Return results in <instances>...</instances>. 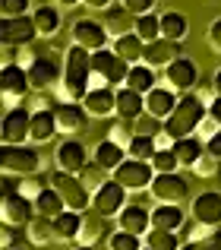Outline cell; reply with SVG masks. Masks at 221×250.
Returning <instances> with one entry per match:
<instances>
[{
	"label": "cell",
	"instance_id": "6da1fadb",
	"mask_svg": "<svg viewBox=\"0 0 221 250\" xmlns=\"http://www.w3.org/2000/svg\"><path fill=\"white\" fill-rule=\"evenodd\" d=\"M89 83H92V54L79 44H73V48H67V61H63V80H60L63 102L86 98Z\"/></svg>",
	"mask_w": 221,
	"mask_h": 250
},
{
	"label": "cell",
	"instance_id": "7a4b0ae2",
	"mask_svg": "<svg viewBox=\"0 0 221 250\" xmlns=\"http://www.w3.org/2000/svg\"><path fill=\"white\" fill-rule=\"evenodd\" d=\"M209 117V104L199 95H184L174 108V114L165 121V130L174 136V140H184V136H193L199 130V124Z\"/></svg>",
	"mask_w": 221,
	"mask_h": 250
},
{
	"label": "cell",
	"instance_id": "3957f363",
	"mask_svg": "<svg viewBox=\"0 0 221 250\" xmlns=\"http://www.w3.org/2000/svg\"><path fill=\"white\" fill-rule=\"evenodd\" d=\"M0 171H3V177H32L41 171V155L32 146H3L0 149Z\"/></svg>",
	"mask_w": 221,
	"mask_h": 250
},
{
	"label": "cell",
	"instance_id": "277c9868",
	"mask_svg": "<svg viewBox=\"0 0 221 250\" xmlns=\"http://www.w3.org/2000/svg\"><path fill=\"white\" fill-rule=\"evenodd\" d=\"M51 187L63 196L67 209H73V212H89V206H92V193H89L86 184L79 181V174L54 171V174H51Z\"/></svg>",
	"mask_w": 221,
	"mask_h": 250
},
{
	"label": "cell",
	"instance_id": "5b68a950",
	"mask_svg": "<svg viewBox=\"0 0 221 250\" xmlns=\"http://www.w3.org/2000/svg\"><path fill=\"white\" fill-rule=\"evenodd\" d=\"M35 219V203L19 190H3L0 200V222L10 228H29V222Z\"/></svg>",
	"mask_w": 221,
	"mask_h": 250
},
{
	"label": "cell",
	"instance_id": "8992f818",
	"mask_svg": "<svg viewBox=\"0 0 221 250\" xmlns=\"http://www.w3.org/2000/svg\"><path fill=\"white\" fill-rule=\"evenodd\" d=\"M32 140V114L25 108H10L0 121V143L3 146H25Z\"/></svg>",
	"mask_w": 221,
	"mask_h": 250
},
{
	"label": "cell",
	"instance_id": "52a82bcc",
	"mask_svg": "<svg viewBox=\"0 0 221 250\" xmlns=\"http://www.w3.org/2000/svg\"><path fill=\"white\" fill-rule=\"evenodd\" d=\"M70 35H73V44L86 48L89 54L108 48V29H105V22H98V19H82L79 16L73 22V29H70Z\"/></svg>",
	"mask_w": 221,
	"mask_h": 250
},
{
	"label": "cell",
	"instance_id": "ba28073f",
	"mask_svg": "<svg viewBox=\"0 0 221 250\" xmlns=\"http://www.w3.org/2000/svg\"><path fill=\"white\" fill-rule=\"evenodd\" d=\"M92 76H98V80H105L108 85H120L127 83L129 76V63L120 61V57L114 54V51H95L92 54Z\"/></svg>",
	"mask_w": 221,
	"mask_h": 250
},
{
	"label": "cell",
	"instance_id": "9c48e42d",
	"mask_svg": "<svg viewBox=\"0 0 221 250\" xmlns=\"http://www.w3.org/2000/svg\"><path fill=\"white\" fill-rule=\"evenodd\" d=\"M114 181L123 184L127 190H133V193H139V190H148L155 181V168L148 165V162H136V159H127L120 168L114 171Z\"/></svg>",
	"mask_w": 221,
	"mask_h": 250
},
{
	"label": "cell",
	"instance_id": "30bf717a",
	"mask_svg": "<svg viewBox=\"0 0 221 250\" xmlns=\"http://www.w3.org/2000/svg\"><path fill=\"white\" fill-rule=\"evenodd\" d=\"M152 196L158 203H174V206H180V203L190 196V181H186L184 174H155L152 181Z\"/></svg>",
	"mask_w": 221,
	"mask_h": 250
},
{
	"label": "cell",
	"instance_id": "8fae6325",
	"mask_svg": "<svg viewBox=\"0 0 221 250\" xmlns=\"http://www.w3.org/2000/svg\"><path fill=\"white\" fill-rule=\"evenodd\" d=\"M127 193H129V190L110 177L105 187L92 193V209H95V212H101V215H108V219H110V215H120L123 206H127Z\"/></svg>",
	"mask_w": 221,
	"mask_h": 250
},
{
	"label": "cell",
	"instance_id": "7c38bea8",
	"mask_svg": "<svg viewBox=\"0 0 221 250\" xmlns=\"http://www.w3.org/2000/svg\"><path fill=\"white\" fill-rule=\"evenodd\" d=\"M35 35H38V29H35V19L32 16L3 19V25H0V42H3V48H16L19 51V48H25Z\"/></svg>",
	"mask_w": 221,
	"mask_h": 250
},
{
	"label": "cell",
	"instance_id": "4fadbf2b",
	"mask_svg": "<svg viewBox=\"0 0 221 250\" xmlns=\"http://www.w3.org/2000/svg\"><path fill=\"white\" fill-rule=\"evenodd\" d=\"M165 76H167V85L177 95H190V89H196V83H199V67L190 57H180V61H174L165 70Z\"/></svg>",
	"mask_w": 221,
	"mask_h": 250
},
{
	"label": "cell",
	"instance_id": "5bb4252c",
	"mask_svg": "<svg viewBox=\"0 0 221 250\" xmlns=\"http://www.w3.org/2000/svg\"><path fill=\"white\" fill-rule=\"evenodd\" d=\"M29 70H22L19 63H3L0 67V95L3 102H19L29 92Z\"/></svg>",
	"mask_w": 221,
	"mask_h": 250
},
{
	"label": "cell",
	"instance_id": "9a60e30c",
	"mask_svg": "<svg viewBox=\"0 0 221 250\" xmlns=\"http://www.w3.org/2000/svg\"><path fill=\"white\" fill-rule=\"evenodd\" d=\"M184 57V48H180V42H171V38H158V42H148L146 44V54H142V63H148L152 70L158 67H171L174 61H180Z\"/></svg>",
	"mask_w": 221,
	"mask_h": 250
},
{
	"label": "cell",
	"instance_id": "2e32d148",
	"mask_svg": "<svg viewBox=\"0 0 221 250\" xmlns=\"http://www.w3.org/2000/svg\"><path fill=\"white\" fill-rule=\"evenodd\" d=\"M177 102H180V95L171 85H155L146 95V114L155 117V121H167L174 114V108H177Z\"/></svg>",
	"mask_w": 221,
	"mask_h": 250
},
{
	"label": "cell",
	"instance_id": "e0dca14e",
	"mask_svg": "<svg viewBox=\"0 0 221 250\" xmlns=\"http://www.w3.org/2000/svg\"><path fill=\"white\" fill-rule=\"evenodd\" d=\"M54 162H57V171H67V174H79V171L86 168L92 159H89V152H86V146H82V143L67 140V143H60V146H57Z\"/></svg>",
	"mask_w": 221,
	"mask_h": 250
},
{
	"label": "cell",
	"instance_id": "ac0fdd59",
	"mask_svg": "<svg viewBox=\"0 0 221 250\" xmlns=\"http://www.w3.org/2000/svg\"><path fill=\"white\" fill-rule=\"evenodd\" d=\"M82 108L89 111V117L117 114V92L110 89V85H95V89H89V95L82 98Z\"/></svg>",
	"mask_w": 221,
	"mask_h": 250
},
{
	"label": "cell",
	"instance_id": "d6986e66",
	"mask_svg": "<svg viewBox=\"0 0 221 250\" xmlns=\"http://www.w3.org/2000/svg\"><path fill=\"white\" fill-rule=\"evenodd\" d=\"M117 225H120V231H129V234L146 238L148 228H152V212H148L146 206H139V203H127L123 212L117 215Z\"/></svg>",
	"mask_w": 221,
	"mask_h": 250
},
{
	"label": "cell",
	"instance_id": "ffe728a7",
	"mask_svg": "<svg viewBox=\"0 0 221 250\" xmlns=\"http://www.w3.org/2000/svg\"><path fill=\"white\" fill-rule=\"evenodd\" d=\"M193 219L203 225H221V193L218 190H205L193 200Z\"/></svg>",
	"mask_w": 221,
	"mask_h": 250
},
{
	"label": "cell",
	"instance_id": "44dd1931",
	"mask_svg": "<svg viewBox=\"0 0 221 250\" xmlns=\"http://www.w3.org/2000/svg\"><path fill=\"white\" fill-rule=\"evenodd\" d=\"M54 117H57V130H60V133H76V130L86 127L89 111L82 108L79 102H60L54 108Z\"/></svg>",
	"mask_w": 221,
	"mask_h": 250
},
{
	"label": "cell",
	"instance_id": "7402d4cb",
	"mask_svg": "<svg viewBox=\"0 0 221 250\" xmlns=\"http://www.w3.org/2000/svg\"><path fill=\"white\" fill-rule=\"evenodd\" d=\"M60 80H63V70L57 67V61H51V57H38L29 70V83H32V89H38V92L57 85Z\"/></svg>",
	"mask_w": 221,
	"mask_h": 250
},
{
	"label": "cell",
	"instance_id": "603a6c76",
	"mask_svg": "<svg viewBox=\"0 0 221 250\" xmlns=\"http://www.w3.org/2000/svg\"><path fill=\"white\" fill-rule=\"evenodd\" d=\"M136 19L139 16H133L123 3H114V6H108L105 29H108L110 38H123V35H129V32H136Z\"/></svg>",
	"mask_w": 221,
	"mask_h": 250
},
{
	"label": "cell",
	"instance_id": "cb8c5ba5",
	"mask_svg": "<svg viewBox=\"0 0 221 250\" xmlns=\"http://www.w3.org/2000/svg\"><path fill=\"white\" fill-rule=\"evenodd\" d=\"M110 231V225H108V215H101V212H95V209H89V212H82V228H79V244H89V247H95L101 238ZM110 238V234H108Z\"/></svg>",
	"mask_w": 221,
	"mask_h": 250
},
{
	"label": "cell",
	"instance_id": "d4e9b609",
	"mask_svg": "<svg viewBox=\"0 0 221 250\" xmlns=\"http://www.w3.org/2000/svg\"><path fill=\"white\" fill-rule=\"evenodd\" d=\"M142 114H146V95L127 89V85L117 89V117H123V121H139Z\"/></svg>",
	"mask_w": 221,
	"mask_h": 250
},
{
	"label": "cell",
	"instance_id": "484cf974",
	"mask_svg": "<svg viewBox=\"0 0 221 250\" xmlns=\"http://www.w3.org/2000/svg\"><path fill=\"white\" fill-rule=\"evenodd\" d=\"M92 159L98 162V165L105 168V171H117V168L123 165V162L129 159V155H127V149H123L120 143H114V140H110V136H108V140H101L98 146H95Z\"/></svg>",
	"mask_w": 221,
	"mask_h": 250
},
{
	"label": "cell",
	"instance_id": "4316f807",
	"mask_svg": "<svg viewBox=\"0 0 221 250\" xmlns=\"http://www.w3.org/2000/svg\"><path fill=\"white\" fill-rule=\"evenodd\" d=\"M114 51L120 61H127L129 67H136V63H142V54H146V42H142L136 32H129V35H123V38H114Z\"/></svg>",
	"mask_w": 221,
	"mask_h": 250
},
{
	"label": "cell",
	"instance_id": "83f0119b",
	"mask_svg": "<svg viewBox=\"0 0 221 250\" xmlns=\"http://www.w3.org/2000/svg\"><path fill=\"white\" fill-rule=\"evenodd\" d=\"M184 222V209L174 206V203H158L152 209V228H165V231H180Z\"/></svg>",
	"mask_w": 221,
	"mask_h": 250
},
{
	"label": "cell",
	"instance_id": "f1b7e54d",
	"mask_svg": "<svg viewBox=\"0 0 221 250\" xmlns=\"http://www.w3.org/2000/svg\"><path fill=\"white\" fill-rule=\"evenodd\" d=\"M171 149H174V155L180 159L184 168H196V162L205 155V143L196 140V136H184V140H177Z\"/></svg>",
	"mask_w": 221,
	"mask_h": 250
},
{
	"label": "cell",
	"instance_id": "f546056e",
	"mask_svg": "<svg viewBox=\"0 0 221 250\" xmlns=\"http://www.w3.org/2000/svg\"><path fill=\"white\" fill-rule=\"evenodd\" d=\"M79 228H82V212H60L54 219V241H79Z\"/></svg>",
	"mask_w": 221,
	"mask_h": 250
},
{
	"label": "cell",
	"instance_id": "4dcf8cb0",
	"mask_svg": "<svg viewBox=\"0 0 221 250\" xmlns=\"http://www.w3.org/2000/svg\"><path fill=\"white\" fill-rule=\"evenodd\" d=\"M186 32H190V19L177 10L161 13V38H171V42H184Z\"/></svg>",
	"mask_w": 221,
	"mask_h": 250
},
{
	"label": "cell",
	"instance_id": "1f68e13d",
	"mask_svg": "<svg viewBox=\"0 0 221 250\" xmlns=\"http://www.w3.org/2000/svg\"><path fill=\"white\" fill-rule=\"evenodd\" d=\"M32 203H35V215H48V219H57L60 212H67V203H63V196L57 193L54 187L41 190V193H38Z\"/></svg>",
	"mask_w": 221,
	"mask_h": 250
},
{
	"label": "cell",
	"instance_id": "d6a6232c",
	"mask_svg": "<svg viewBox=\"0 0 221 250\" xmlns=\"http://www.w3.org/2000/svg\"><path fill=\"white\" fill-rule=\"evenodd\" d=\"M32 19H35L38 35H44V38L57 35V29H60V22H63L57 6H35V10H32Z\"/></svg>",
	"mask_w": 221,
	"mask_h": 250
},
{
	"label": "cell",
	"instance_id": "836d02e7",
	"mask_svg": "<svg viewBox=\"0 0 221 250\" xmlns=\"http://www.w3.org/2000/svg\"><path fill=\"white\" fill-rule=\"evenodd\" d=\"M57 133L54 111H32V143H48Z\"/></svg>",
	"mask_w": 221,
	"mask_h": 250
},
{
	"label": "cell",
	"instance_id": "e575fe53",
	"mask_svg": "<svg viewBox=\"0 0 221 250\" xmlns=\"http://www.w3.org/2000/svg\"><path fill=\"white\" fill-rule=\"evenodd\" d=\"M123 85L139 92V95H148V92L155 89V70L148 67V63H136V67H129V76H127Z\"/></svg>",
	"mask_w": 221,
	"mask_h": 250
},
{
	"label": "cell",
	"instance_id": "d590c367",
	"mask_svg": "<svg viewBox=\"0 0 221 250\" xmlns=\"http://www.w3.org/2000/svg\"><path fill=\"white\" fill-rule=\"evenodd\" d=\"M155 152H158V143H155V136H146V133H136L133 143L127 146V155L136 162H152Z\"/></svg>",
	"mask_w": 221,
	"mask_h": 250
},
{
	"label": "cell",
	"instance_id": "8d00e7d4",
	"mask_svg": "<svg viewBox=\"0 0 221 250\" xmlns=\"http://www.w3.org/2000/svg\"><path fill=\"white\" fill-rule=\"evenodd\" d=\"M146 247L152 250H180V234L177 231H165V228H148L146 238Z\"/></svg>",
	"mask_w": 221,
	"mask_h": 250
},
{
	"label": "cell",
	"instance_id": "74e56055",
	"mask_svg": "<svg viewBox=\"0 0 221 250\" xmlns=\"http://www.w3.org/2000/svg\"><path fill=\"white\" fill-rule=\"evenodd\" d=\"M25 231H29L32 244H51V241H54V219H48V215H35Z\"/></svg>",
	"mask_w": 221,
	"mask_h": 250
},
{
	"label": "cell",
	"instance_id": "f35d334b",
	"mask_svg": "<svg viewBox=\"0 0 221 250\" xmlns=\"http://www.w3.org/2000/svg\"><path fill=\"white\" fill-rule=\"evenodd\" d=\"M108 174H110V171H105V168H101V165H98V162H95V159H92V162H89V165H86V168H82V171H79V181H82V184H86V190H89V193H95V190H101V187H105V184L110 181V177H108Z\"/></svg>",
	"mask_w": 221,
	"mask_h": 250
},
{
	"label": "cell",
	"instance_id": "ab89813d",
	"mask_svg": "<svg viewBox=\"0 0 221 250\" xmlns=\"http://www.w3.org/2000/svg\"><path fill=\"white\" fill-rule=\"evenodd\" d=\"M136 35L142 38V42H158L161 38V16H155V13H148V16H139L136 19Z\"/></svg>",
	"mask_w": 221,
	"mask_h": 250
},
{
	"label": "cell",
	"instance_id": "60d3db41",
	"mask_svg": "<svg viewBox=\"0 0 221 250\" xmlns=\"http://www.w3.org/2000/svg\"><path fill=\"white\" fill-rule=\"evenodd\" d=\"M148 165L155 168V174H177L180 159L174 155V149H158V152L152 155V162H148Z\"/></svg>",
	"mask_w": 221,
	"mask_h": 250
},
{
	"label": "cell",
	"instance_id": "b9f144b4",
	"mask_svg": "<svg viewBox=\"0 0 221 250\" xmlns=\"http://www.w3.org/2000/svg\"><path fill=\"white\" fill-rule=\"evenodd\" d=\"M142 247H146V241H142L139 234L120 231V228L108 238V250H142Z\"/></svg>",
	"mask_w": 221,
	"mask_h": 250
},
{
	"label": "cell",
	"instance_id": "7bdbcfd3",
	"mask_svg": "<svg viewBox=\"0 0 221 250\" xmlns=\"http://www.w3.org/2000/svg\"><path fill=\"white\" fill-rule=\"evenodd\" d=\"M136 121H123V117H117L114 124H110V140L114 143H120L123 149L129 146V143H133V136H136Z\"/></svg>",
	"mask_w": 221,
	"mask_h": 250
},
{
	"label": "cell",
	"instance_id": "ee69618b",
	"mask_svg": "<svg viewBox=\"0 0 221 250\" xmlns=\"http://www.w3.org/2000/svg\"><path fill=\"white\" fill-rule=\"evenodd\" d=\"M51 184H48V177L44 174H32V177H22V184H19V193H25L29 200H35L41 190H48Z\"/></svg>",
	"mask_w": 221,
	"mask_h": 250
},
{
	"label": "cell",
	"instance_id": "f6af8a7d",
	"mask_svg": "<svg viewBox=\"0 0 221 250\" xmlns=\"http://www.w3.org/2000/svg\"><path fill=\"white\" fill-rule=\"evenodd\" d=\"M196 177H215V174H221V159H215V155H209L205 152L203 159L196 162Z\"/></svg>",
	"mask_w": 221,
	"mask_h": 250
},
{
	"label": "cell",
	"instance_id": "bcb514c9",
	"mask_svg": "<svg viewBox=\"0 0 221 250\" xmlns=\"http://www.w3.org/2000/svg\"><path fill=\"white\" fill-rule=\"evenodd\" d=\"M29 3H32V0H0V16H3V19L25 16V13H29Z\"/></svg>",
	"mask_w": 221,
	"mask_h": 250
},
{
	"label": "cell",
	"instance_id": "7dc6e473",
	"mask_svg": "<svg viewBox=\"0 0 221 250\" xmlns=\"http://www.w3.org/2000/svg\"><path fill=\"white\" fill-rule=\"evenodd\" d=\"M180 250H221V228H215V231L203 241H186Z\"/></svg>",
	"mask_w": 221,
	"mask_h": 250
},
{
	"label": "cell",
	"instance_id": "c3c4849f",
	"mask_svg": "<svg viewBox=\"0 0 221 250\" xmlns=\"http://www.w3.org/2000/svg\"><path fill=\"white\" fill-rule=\"evenodd\" d=\"M123 6H127L133 16H148V13L155 10V0H123Z\"/></svg>",
	"mask_w": 221,
	"mask_h": 250
},
{
	"label": "cell",
	"instance_id": "681fc988",
	"mask_svg": "<svg viewBox=\"0 0 221 250\" xmlns=\"http://www.w3.org/2000/svg\"><path fill=\"white\" fill-rule=\"evenodd\" d=\"M209 48L215 51V54H221V16L209 25Z\"/></svg>",
	"mask_w": 221,
	"mask_h": 250
},
{
	"label": "cell",
	"instance_id": "f907efd6",
	"mask_svg": "<svg viewBox=\"0 0 221 250\" xmlns=\"http://www.w3.org/2000/svg\"><path fill=\"white\" fill-rule=\"evenodd\" d=\"M35 61H38V54L29 48V44H25V48H19V54H16V63H19L22 70H32V63H35Z\"/></svg>",
	"mask_w": 221,
	"mask_h": 250
},
{
	"label": "cell",
	"instance_id": "816d5d0a",
	"mask_svg": "<svg viewBox=\"0 0 221 250\" xmlns=\"http://www.w3.org/2000/svg\"><path fill=\"white\" fill-rule=\"evenodd\" d=\"M218 130H221V127H218V124H215V121H212V117H205V121H203V124H199V133H203V143H205V140H212V136H215V133H218Z\"/></svg>",
	"mask_w": 221,
	"mask_h": 250
},
{
	"label": "cell",
	"instance_id": "f5cc1de1",
	"mask_svg": "<svg viewBox=\"0 0 221 250\" xmlns=\"http://www.w3.org/2000/svg\"><path fill=\"white\" fill-rule=\"evenodd\" d=\"M205 152L215 155V159H221V130H218L215 136H212V140H205Z\"/></svg>",
	"mask_w": 221,
	"mask_h": 250
},
{
	"label": "cell",
	"instance_id": "db71d44e",
	"mask_svg": "<svg viewBox=\"0 0 221 250\" xmlns=\"http://www.w3.org/2000/svg\"><path fill=\"white\" fill-rule=\"evenodd\" d=\"M209 117H212V121H215L218 127H221V95H215V98L209 102Z\"/></svg>",
	"mask_w": 221,
	"mask_h": 250
},
{
	"label": "cell",
	"instance_id": "11a10c76",
	"mask_svg": "<svg viewBox=\"0 0 221 250\" xmlns=\"http://www.w3.org/2000/svg\"><path fill=\"white\" fill-rule=\"evenodd\" d=\"M0 241H3V250H6V247H16V228L3 225V238H0Z\"/></svg>",
	"mask_w": 221,
	"mask_h": 250
},
{
	"label": "cell",
	"instance_id": "9f6ffc18",
	"mask_svg": "<svg viewBox=\"0 0 221 250\" xmlns=\"http://www.w3.org/2000/svg\"><path fill=\"white\" fill-rule=\"evenodd\" d=\"M86 6H92V10H108L110 6V0H82Z\"/></svg>",
	"mask_w": 221,
	"mask_h": 250
},
{
	"label": "cell",
	"instance_id": "6f0895ef",
	"mask_svg": "<svg viewBox=\"0 0 221 250\" xmlns=\"http://www.w3.org/2000/svg\"><path fill=\"white\" fill-rule=\"evenodd\" d=\"M212 89H215V95H221V70H215V76H212Z\"/></svg>",
	"mask_w": 221,
	"mask_h": 250
},
{
	"label": "cell",
	"instance_id": "680465c9",
	"mask_svg": "<svg viewBox=\"0 0 221 250\" xmlns=\"http://www.w3.org/2000/svg\"><path fill=\"white\" fill-rule=\"evenodd\" d=\"M57 3H60V6H76L79 0H57Z\"/></svg>",
	"mask_w": 221,
	"mask_h": 250
},
{
	"label": "cell",
	"instance_id": "91938a15",
	"mask_svg": "<svg viewBox=\"0 0 221 250\" xmlns=\"http://www.w3.org/2000/svg\"><path fill=\"white\" fill-rule=\"evenodd\" d=\"M73 250H95V247H89V244H79V247H73Z\"/></svg>",
	"mask_w": 221,
	"mask_h": 250
},
{
	"label": "cell",
	"instance_id": "94428289",
	"mask_svg": "<svg viewBox=\"0 0 221 250\" xmlns=\"http://www.w3.org/2000/svg\"><path fill=\"white\" fill-rule=\"evenodd\" d=\"M6 250H22V247H6Z\"/></svg>",
	"mask_w": 221,
	"mask_h": 250
},
{
	"label": "cell",
	"instance_id": "6125c7cd",
	"mask_svg": "<svg viewBox=\"0 0 221 250\" xmlns=\"http://www.w3.org/2000/svg\"><path fill=\"white\" fill-rule=\"evenodd\" d=\"M142 250H152V247H142Z\"/></svg>",
	"mask_w": 221,
	"mask_h": 250
}]
</instances>
